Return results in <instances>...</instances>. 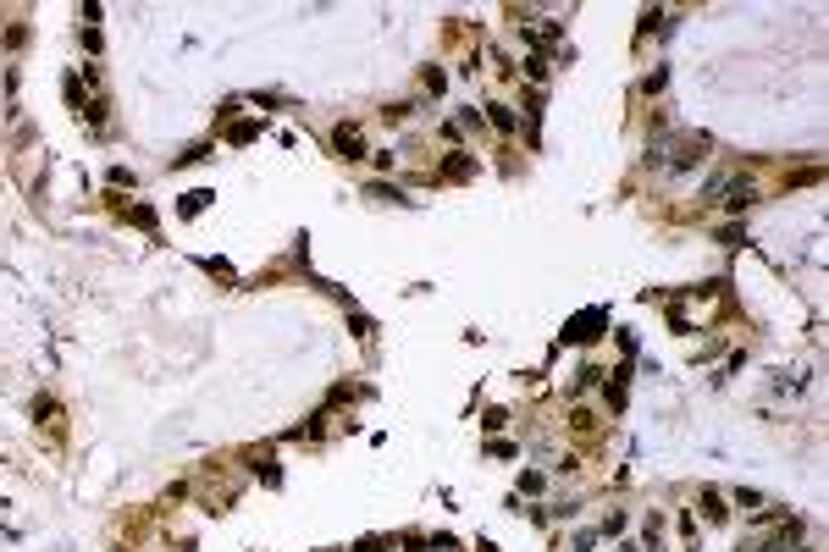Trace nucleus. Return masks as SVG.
<instances>
[{
  "instance_id": "nucleus-1",
  "label": "nucleus",
  "mask_w": 829,
  "mask_h": 552,
  "mask_svg": "<svg viewBox=\"0 0 829 552\" xmlns=\"http://www.w3.org/2000/svg\"><path fill=\"white\" fill-rule=\"evenodd\" d=\"M332 150H337L343 160H360V155H365V133H360L354 122H337V127H332Z\"/></svg>"
},
{
  "instance_id": "nucleus-2",
  "label": "nucleus",
  "mask_w": 829,
  "mask_h": 552,
  "mask_svg": "<svg viewBox=\"0 0 829 552\" xmlns=\"http://www.w3.org/2000/svg\"><path fill=\"white\" fill-rule=\"evenodd\" d=\"M697 514L708 519V525H724L730 519V508H724V491L719 486H702V497H697Z\"/></svg>"
},
{
  "instance_id": "nucleus-3",
  "label": "nucleus",
  "mask_w": 829,
  "mask_h": 552,
  "mask_svg": "<svg viewBox=\"0 0 829 552\" xmlns=\"http://www.w3.org/2000/svg\"><path fill=\"white\" fill-rule=\"evenodd\" d=\"M747 205H752V182H747V177H730V182H724V210L741 216Z\"/></svg>"
},
{
  "instance_id": "nucleus-4",
  "label": "nucleus",
  "mask_w": 829,
  "mask_h": 552,
  "mask_svg": "<svg viewBox=\"0 0 829 552\" xmlns=\"http://www.w3.org/2000/svg\"><path fill=\"white\" fill-rule=\"evenodd\" d=\"M598 326H603V315H581V320H570V331H564V337H570V342H592V337H598Z\"/></svg>"
},
{
  "instance_id": "nucleus-5",
  "label": "nucleus",
  "mask_w": 829,
  "mask_h": 552,
  "mask_svg": "<svg viewBox=\"0 0 829 552\" xmlns=\"http://www.w3.org/2000/svg\"><path fill=\"white\" fill-rule=\"evenodd\" d=\"M487 122H492L498 133H520V122H515V111H509V105H487Z\"/></svg>"
},
{
  "instance_id": "nucleus-6",
  "label": "nucleus",
  "mask_w": 829,
  "mask_h": 552,
  "mask_svg": "<svg viewBox=\"0 0 829 552\" xmlns=\"http://www.w3.org/2000/svg\"><path fill=\"white\" fill-rule=\"evenodd\" d=\"M598 376H603V370H592V365H586V370H575V387L586 393V387H598Z\"/></svg>"
},
{
  "instance_id": "nucleus-7",
  "label": "nucleus",
  "mask_w": 829,
  "mask_h": 552,
  "mask_svg": "<svg viewBox=\"0 0 829 552\" xmlns=\"http://www.w3.org/2000/svg\"><path fill=\"white\" fill-rule=\"evenodd\" d=\"M33 414H39V420H56L61 409H56V397H39V403H33Z\"/></svg>"
}]
</instances>
